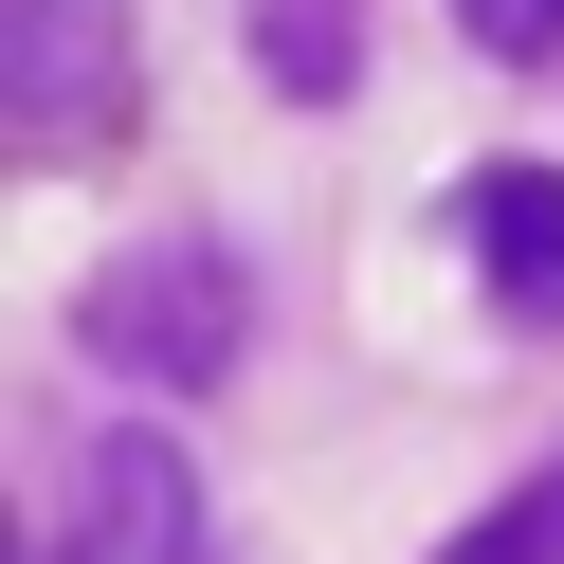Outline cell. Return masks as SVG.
<instances>
[{
    "mask_svg": "<svg viewBox=\"0 0 564 564\" xmlns=\"http://www.w3.org/2000/svg\"><path fill=\"white\" fill-rule=\"evenodd\" d=\"M237 328H256V292H237L219 237H147V256H110L74 292V346L110 382H164V401H200V382H237Z\"/></svg>",
    "mask_w": 564,
    "mask_h": 564,
    "instance_id": "6da1fadb",
    "label": "cell"
},
{
    "mask_svg": "<svg viewBox=\"0 0 564 564\" xmlns=\"http://www.w3.org/2000/svg\"><path fill=\"white\" fill-rule=\"evenodd\" d=\"M128 110V0H0V147H74Z\"/></svg>",
    "mask_w": 564,
    "mask_h": 564,
    "instance_id": "7a4b0ae2",
    "label": "cell"
},
{
    "mask_svg": "<svg viewBox=\"0 0 564 564\" xmlns=\"http://www.w3.org/2000/svg\"><path fill=\"white\" fill-rule=\"evenodd\" d=\"M91 546H110V564H219L200 474L147 437V419H110V437H91Z\"/></svg>",
    "mask_w": 564,
    "mask_h": 564,
    "instance_id": "3957f363",
    "label": "cell"
},
{
    "mask_svg": "<svg viewBox=\"0 0 564 564\" xmlns=\"http://www.w3.org/2000/svg\"><path fill=\"white\" fill-rule=\"evenodd\" d=\"M455 219H474V273H491V310H510V328H564V164H491Z\"/></svg>",
    "mask_w": 564,
    "mask_h": 564,
    "instance_id": "277c9868",
    "label": "cell"
},
{
    "mask_svg": "<svg viewBox=\"0 0 564 564\" xmlns=\"http://www.w3.org/2000/svg\"><path fill=\"white\" fill-rule=\"evenodd\" d=\"M256 74L292 110H346L365 91V0H256Z\"/></svg>",
    "mask_w": 564,
    "mask_h": 564,
    "instance_id": "5b68a950",
    "label": "cell"
},
{
    "mask_svg": "<svg viewBox=\"0 0 564 564\" xmlns=\"http://www.w3.org/2000/svg\"><path fill=\"white\" fill-rule=\"evenodd\" d=\"M437 564H564V474H528V491H491V510L455 528Z\"/></svg>",
    "mask_w": 564,
    "mask_h": 564,
    "instance_id": "8992f818",
    "label": "cell"
},
{
    "mask_svg": "<svg viewBox=\"0 0 564 564\" xmlns=\"http://www.w3.org/2000/svg\"><path fill=\"white\" fill-rule=\"evenodd\" d=\"M455 37L510 55V74H546V55H564V0H455Z\"/></svg>",
    "mask_w": 564,
    "mask_h": 564,
    "instance_id": "52a82bcc",
    "label": "cell"
},
{
    "mask_svg": "<svg viewBox=\"0 0 564 564\" xmlns=\"http://www.w3.org/2000/svg\"><path fill=\"white\" fill-rule=\"evenodd\" d=\"M0 564H19V546H0Z\"/></svg>",
    "mask_w": 564,
    "mask_h": 564,
    "instance_id": "ba28073f",
    "label": "cell"
}]
</instances>
